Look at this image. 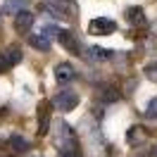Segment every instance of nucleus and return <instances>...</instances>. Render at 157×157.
Listing matches in <instances>:
<instances>
[{"mask_svg": "<svg viewBox=\"0 0 157 157\" xmlns=\"http://www.w3.org/2000/svg\"><path fill=\"white\" fill-rule=\"evenodd\" d=\"M78 93L76 90H71V88H64V90H57L55 93V98L50 100L52 102V107H57L59 112H71V109L78 105Z\"/></svg>", "mask_w": 157, "mask_h": 157, "instance_id": "f257e3e1", "label": "nucleus"}, {"mask_svg": "<svg viewBox=\"0 0 157 157\" xmlns=\"http://www.w3.org/2000/svg\"><path fill=\"white\" fill-rule=\"evenodd\" d=\"M90 36H109L117 31V21L109 19V17H95V19L88 24Z\"/></svg>", "mask_w": 157, "mask_h": 157, "instance_id": "f03ea898", "label": "nucleus"}, {"mask_svg": "<svg viewBox=\"0 0 157 157\" xmlns=\"http://www.w3.org/2000/svg\"><path fill=\"white\" fill-rule=\"evenodd\" d=\"M57 147L64 150V147H78V136L74 133V128L59 121V128H57Z\"/></svg>", "mask_w": 157, "mask_h": 157, "instance_id": "7ed1b4c3", "label": "nucleus"}, {"mask_svg": "<svg viewBox=\"0 0 157 157\" xmlns=\"http://www.w3.org/2000/svg\"><path fill=\"white\" fill-rule=\"evenodd\" d=\"M83 57L88 59L90 64H102V62H107V59L114 57V52L107 48H98V45H90V48L83 50Z\"/></svg>", "mask_w": 157, "mask_h": 157, "instance_id": "20e7f679", "label": "nucleus"}, {"mask_svg": "<svg viewBox=\"0 0 157 157\" xmlns=\"http://www.w3.org/2000/svg\"><path fill=\"white\" fill-rule=\"evenodd\" d=\"M57 40H59V45L64 50H69L71 55H78V52H81V43H78V38L74 36V31L59 29L57 31Z\"/></svg>", "mask_w": 157, "mask_h": 157, "instance_id": "39448f33", "label": "nucleus"}, {"mask_svg": "<svg viewBox=\"0 0 157 157\" xmlns=\"http://www.w3.org/2000/svg\"><path fill=\"white\" fill-rule=\"evenodd\" d=\"M50 109H52V102L48 100H43L38 105V136L50 133Z\"/></svg>", "mask_w": 157, "mask_h": 157, "instance_id": "423d86ee", "label": "nucleus"}, {"mask_svg": "<svg viewBox=\"0 0 157 157\" xmlns=\"http://www.w3.org/2000/svg\"><path fill=\"white\" fill-rule=\"evenodd\" d=\"M76 78V69L71 67L69 62H59L57 67H55V81H57L59 86H64V83H71Z\"/></svg>", "mask_w": 157, "mask_h": 157, "instance_id": "0eeeda50", "label": "nucleus"}, {"mask_svg": "<svg viewBox=\"0 0 157 157\" xmlns=\"http://www.w3.org/2000/svg\"><path fill=\"white\" fill-rule=\"evenodd\" d=\"M33 21H36V17H33L29 10L17 12V14H14V29H17V33H29L31 26H33Z\"/></svg>", "mask_w": 157, "mask_h": 157, "instance_id": "6e6552de", "label": "nucleus"}, {"mask_svg": "<svg viewBox=\"0 0 157 157\" xmlns=\"http://www.w3.org/2000/svg\"><path fill=\"white\" fill-rule=\"evenodd\" d=\"M2 57H5V64H7V69H12L14 64H19V62H21L24 52H21L19 45H10V48L2 50Z\"/></svg>", "mask_w": 157, "mask_h": 157, "instance_id": "1a4fd4ad", "label": "nucleus"}, {"mask_svg": "<svg viewBox=\"0 0 157 157\" xmlns=\"http://www.w3.org/2000/svg\"><path fill=\"white\" fill-rule=\"evenodd\" d=\"M29 45L31 48H36V50H40V52H50V38L45 36V33H31L29 36Z\"/></svg>", "mask_w": 157, "mask_h": 157, "instance_id": "9d476101", "label": "nucleus"}, {"mask_svg": "<svg viewBox=\"0 0 157 157\" xmlns=\"http://www.w3.org/2000/svg\"><path fill=\"white\" fill-rule=\"evenodd\" d=\"M124 17H126V21L131 26H143V24H145V12H143V7H128V10L124 12Z\"/></svg>", "mask_w": 157, "mask_h": 157, "instance_id": "9b49d317", "label": "nucleus"}, {"mask_svg": "<svg viewBox=\"0 0 157 157\" xmlns=\"http://www.w3.org/2000/svg\"><path fill=\"white\" fill-rule=\"evenodd\" d=\"M7 145H10V150L14 152V155H24V152L29 150V140H26V138H21L19 133H14V136H10Z\"/></svg>", "mask_w": 157, "mask_h": 157, "instance_id": "f8f14e48", "label": "nucleus"}, {"mask_svg": "<svg viewBox=\"0 0 157 157\" xmlns=\"http://www.w3.org/2000/svg\"><path fill=\"white\" fill-rule=\"evenodd\" d=\"M145 128L143 126H131L126 131V143L128 145H140V143H143V140H145Z\"/></svg>", "mask_w": 157, "mask_h": 157, "instance_id": "ddd939ff", "label": "nucleus"}, {"mask_svg": "<svg viewBox=\"0 0 157 157\" xmlns=\"http://www.w3.org/2000/svg\"><path fill=\"white\" fill-rule=\"evenodd\" d=\"M100 100L102 102H114V100H119V90L114 86H102L100 88Z\"/></svg>", "mask_w": 157, "mask_h": 157, "instance_id": "4468645a", "label": "nucleus"}, {"mask_svg": "<svg viewBox=\"0 0 157 157\" xmlns=\"http://www.w3.org/2000/svg\"><path fill=\"white\" fill-rule=\"evenodd\" d=\"M26 5H29V0H7L2 10L7 12V14H17V12H21Z\"/></svg>", "mask_w": 157, "mask_h": 157, "instance_id": "2eb2a0df", "label": "nucleus"}, {"mask_svg": "<svg viewBox=\"0 0 157 157\" xmlns=\"http://www.w3.org/2000/svg\"><path fill=\"white\" fill-rule=\"evenodd\" d=\"M143 114H145V119H157V95L150 100V105L145 107V112H143Z\"/></svg>", "mask_w": 157, "mask_h": 157, "instance_id": "dca6fc26", "label": "nucleus"}, {"mask_svg": "<svg viewBox=\"0 0 157 157\" xmlns=\"http://www.w3.org/2000/svg\"><path fill=\"white\" fill-rule=\"evenodd\" d=\"M57 157H83V152H81V145L78 147H64V150H59Z\"/></svg>", "mask_w": 157, "mask_h": 157, "instance_id": "f3484780", "label": "nucleus"}, {"mask_svg": "<svg viewBox=\"0 0 157 157\" xmlns=\"http://www.w3.org/2000/svg\"><path fill=\"white\" fill-rule=\"evenodd\" d=\"M145 76L150 78V81H155V83H157V62H150V64L145 67Z\"/></svg>", "mask_w": 157, "mask_h": 157, "instance_id": "a211bd4d", "label": "nucleus"}, {"mask_svg": "<svg viewBox=\"0 0 157 157\" xmlns=\"http://www.w3.org/2000/svg\"><path fill=\"white\" fill-rule=\"evenodd\" d=\"M150 157H157V147H152V152H150Z\"/></svg>", "mask_w": 157, "mask_h": 157, "instance_id": "6ab92c4d", "label": "nucleus"}]
</instances>
